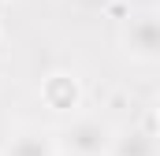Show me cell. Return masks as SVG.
Wrapping results in <instances>:
<instances>
[{"label": "cell", "instance_id": "6da1fadb", "mask_svg": "<svg viewBox=\"0 0 160 156\" xmlns=\"http://www.w3.org/2000/svg\"><path fill=\"white\" fill-rule=\"evenodd\" d=\"M112 141H116V126L97 115H71L63 126V141L60 149L75 156H112Z\"/></svg>", "mask_w": 160, "mask_h": 156}, {"label": "cell", "instance_id": "7a4b0ae2", "mask_svg": "<svg viewBox=\"0 0 160 156\" xmlns=\"http://www.w3.org/2000/svg\"><path fill=\"white\" fill-rule=\"evenodd\" d=\"M123 56L134 63H160V11H134L119 30Z\"/></svg>", "mask_w": 160, "mask_h": 156}, {"label": "cell", "instance_id": "3957f363", "mask_svg": "<svg viewBox=\"0 0 160 156\" xmlns=\"http://www.w3.org/2000/svg\"><path fill=\"white\" fill-rule=\"evenodd\" d=\"M41 104L48 108V112H56V115H78L82 108V97H86V89H82V82L75 71H48V75L41 78Z\"/></svg>", "mask_w": 160, "mask_h": 156}, {"label": "cell", "instance_id": "277c9868", "mask_svg": "<svg viewBox=\"0 0 160 156\" xmlns=\"http://www.w3.org/2000/svg\"><path fill=\"white\" fill-rule=\"evenodd\" d=\"M60 141L48 134V130H41V126H19L11 138H8V145H4V153L0 156H60Z\"/></svg>", "mask_w": 160, "mask_h": 156}, {"label": "cell", "instance_id": "5b68a950", "mask_svg": "<svg viewBox=\"0 0 160 156\" xmlns=\"http://www.w3.org/2000/svg\"><path fill=\"white\" fill-rule=\"evenodd\" d=\"M112 156H160V141L149 130H116L112 141Z\"/></svg>", "mask_w": 160, "mask_h": 156}, {"label": "cell", "instance_id": "8992f818", "mask_svg": "<svg viewBox=\"0 0 160 156\" xmlns=\"http://www.w3.org/2000/svg\"><path fill=\"white\" fill-rule=\"evenodd\" d=\"M157 115H160V97H157Z\"/></svg>", "mask_w": 160, "mask_h": 156}, {"label": "cell", "instance_id": "52a82bcc", "mask_svg": "<svg viewBox=\"0 0 160 156\" xmlns=\"http://www.w3.org/2000/svg\"><path fill=\"white\" fill-rule=\"evenodd\" d=\"M60 156H75V153H60Z\"/></svg>", "mask_w": 160, "mask_h": 156}]
</instances>
